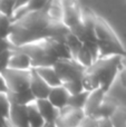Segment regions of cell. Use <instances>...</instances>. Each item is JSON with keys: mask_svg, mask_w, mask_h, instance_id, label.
Here are the masks:
<instances>
[{"mask_svg": "<svg viewBox=\"0 0 126 127\" xmlns=\"http://www.w3.org/2000/svg\"><path fill=\"white\" fill-rule=\"evenodd\" d=\"M50 20L46 10L26 13L25 16L12 20L8 41L11 47H20L27 44L48 38V26Z\"/></svg>", "mask_w": 126, "mask_h": 127, "instance_id": "6da1fadb", "label": "cell"}, {"mask_svg": "<svg viewBox=\"0 0 126 127\" xmlns=\"http://www.w3.org/2000/svg\"><path fill=\"white\" fill-rule=\"evenodd\" d=\"M122 56L98 58L88 69L85 70L83 77L85 92L89 93L100 88L108 94L122 69Z\"/></svg>", "mask_w": 126, "mask_h": 127, "instance_id": "7a4b0ae2", "label": "cell"}, {"mask_svg": "<svg viewBox=\"0 0 126 127\" xmlns=\"http://www.w3.org/2000/svg\"><path fill=\"white\" fill-rule=\"evenodd\" d=\"M31 70L7 69L2 72L8 88V94H18L29 89Z\"/></svg>", "mask_w": 126, "mask_h": 127, "instance_id": "3957f363", "label": "cell"}, {"mask_svg": "<svg viewBox=\"0 0 126 127\" xmlns=\"http://www.w3.org/2000/svg\"><path fill=\"white\" fill-rule=\"evenodd\" d=\"M54 68L62 81V85L67 81L83 79L85 74V69L80 67L74 59L58 60L54 65Z\"/></svg>", "mask_w": 126, "mask_h": 127, "instance_id": "277c9868", "label": "cell"}, {"mask_svg": "<svg viewBox=\"0 0 126 127\" xmlns=\"http://www.w3.org/2000/svg\"><path fill=\"white\" fill-rule=\"evenodd\" d=\"M94 32H95L96 41L99 42V44H107L118 47V48H124L122 41L117 37V35L113 30V28L109 26V24L103 18L98 17V16H96L95 18Z\"/></svg>", "mask_w": 126, "mask_h": 127, "instance_id": "5b68a950", "label": "cell"}, {"mask_svg": "<svg viewBox=\"0 0 126 127\" xmlns=\"http://www.w3.org/2000/svg\"><path fill=\"white\" fill-rule=\"evenodd\" d=\"M99 58V50H98V42L97 41H91L83 44V47L76 57L74 58L76 63L83 67L85 70L88 69L96 60Z\"/></svg>", "mask_w": 126, "mask_h": 127, "instance_id": "8992f818", "label": "cell"}, {"mask_svg": "<svg viewBox=\"0 0 126 127\" xmlns=\"http://www.w3.org/2000/svg\"><path fill=\"white\" fill-rule=\"evenodd\" d=\"M85 116L82 109H75L69 106L59 110L55 121L56 127H79L83 117Z\"/></svg>", "mask_w": 126, "mask_h": 127, "instance_id": "52a82bcc", "label": "cell"}, {"mask_svg": "<svg viewBox=\"0 0 126 127\" xmlns=\"http://www.w3.org/2000/svg\"><path fill=\"white\" fill-rule=\"evenodd\" d=\"M50 88L39 75L36 72L35 69L30 71V81H29V90L31 92L35 99H47L50 92Z\"/></svg>", "mask_w": 126, "mask_h": 127, "instance_id": "ba28073f", "label": "cell"}, {"mask_svg": "<svg viewBox=\"0 0 126 127\" xmlns=\"http://www.w3.org/2000/svg\"><path fill=\"white\" fill-rule=\"evenodd\" d=\"M106 93L103 89L98 88V89H95L93 92L88 93V96H87V100L86 104L84 106V114L86 116H94L95 117L97 110L99 109L100 105L103 104V101L106 98Z\"/></svg>", "mask_w": 126, "mask_h": 127, "instance_id": "9c48e42d", "label": "cell"}, {"mask_svg": "<svg viewBox=\"0 0 126 127\" xmlns=\"http://www.w3.org/2000/svg\"><path fill=\"white\" fill-rule=\"evenodd\" d=\"M7 123L12 127H29L27 106L11 104L10 113H9Z\"/></svg>", "mask_w": 126, "mask_h": 127, "instance_id": "30bf717a", "label": "cell"}, {"mask_svg": "<svg viewBox=\"0 0 126 127\" xmlns=\"http://www.w3.org/2000/svg\"><path fill=\"white\" fill-rule=\"evenodd\" d=\"M8 69L13 70H31L32 65L28 56L22 51H19L15 48L10 49V57H9Z\"/></svg>", "mask_w": 126, "mask_h": 127, "instance_id": "8fae6325", "label": "cell"}, {"mask_svg": "<svg viewBox=\"0 0 126 127\" xmlns=\"http://www.w3.org/2000/svg\"><path fill=\"white\" fill-rule=\"evenodd\" d=\"M69 97H70L69 93L65 89L64 86L60 85V86H57V87L50 88V92H49V95H48V97H47V99H48L49 103H50L56 109L60 110L68 105Z\"/></svg>", "mask_w": 126, "mask_h": 127, "instance_id": "7c38bea8", "label": "cell"}, {"mask_svg": "<svg viewBox=\"0 0 126 127\" xmlns=\"http://www.w3.org/2000/svg\"><path fill=\"white\" fill-rule=\"evenodd\" d=\"M35 105L46 123H55L59 110L56 109L48 99H37L35 100Z\"/></svg>", "mask_w": 126, "mask_h": 127, "instance_id": "4fadbf2b", "label": "cell"}, {"mask_svg": "<svg viewBox=\"0 0 126 127\" xmlns=\"http://www.w3.org/2000/svg\"><path fill=\"white\" fill-rule=\"evenodd\" d=\"M35 70L49 87L53 88L62 85V81H60L59 77H58L54 67H39V68H35Z\"/></svg>", "mask_w": 126, "mask_h": 127, "instance_id": "5bb4252c", "label": "cell"}, {"mask_svg": "<svg viewBox=\"0 0 126 127\" xmlns=\"http://www.w3.org/2000/svg\"><path fill=\"white\" fill-rule=\"evenodd\" d=\"M49 1H50V0H30V1L27 3L26 7H24V8H21V9H18V10L13 11L12 20L22 17V16H25L26 13L44 10V9L47 7V4H48Z\"/></svg>", "mask_w": 126, "mask_h": 127, "instance_id": "9a60e30c", "label": "cell"}, {"mask_svg": "<svg viewBox=\"0 0 126 127\" xmlns=\"http://www.w3.org/2000/svg\"><path fill=\"white\" fill-rule=\"evenodd\" d=\"M46 15L50 21H58L63 22L64 19V8L59 0H50L45 8Z\"/></svg>", "mask_w": 126, "mask_h": 127, "instance_id": "2e32d148", "label": "cell"}, {"mask_svg": "<svg viewBox=\"0 0 126 127\" xmlns=\"http://www.w3.org/2000/svg\"><path fill=\"white\" fill-rule=\"evenodd\" d=\"M118 103L113 99L109 98H105V100L103 101V104L100 105L99 109L97 110L95 117L96 118H111L113 116V114L115 113V110L118 107Z\"/></svg>", "mask_w": 126, "mask_h": 127, "instance_id": "e0dca14e", "label": "cell"}, {"mask_svg": "<svg viewBox=\"0 0 126 127\" xmlns=\"http://www.w3.org/2000/svg\"><path fill=\"white\" fill-rule=\"evenodd\" d=\"M8 97L11 104H16V105L20 106H28L30 104L35 103L36 100L29 89L26 92L18 93V94H8Z\"/></svg>", "mask_w": 126, "mask_h": 127, "instance_id": "ac0fdd59", "label": "cell"}, {"mask_svg": "<svg viewBox=\"0 0 126 127\" xmlns=\"http://www.w3.org/2000/svg\"><path fill=\"white\" fill-rule=\"evenodd\" d=\"M27 114H28V124L29 127H44L46 122L39 114L35 103L27 106Z\"/></svg>", "mask_w": 126, "mask_h": 127, "instance_id": "d6986e66", "label": "cell"}, {"mask_svg": "<svg viewBox=\"0 0 126 127\" xmlns=\"http://www.w3.org/2000/svg\"><path fill=\"white\" fill-rule=\"evenodd\" d=\"M64 44L66 45L67 49L69 50V53H70L73 59L76 57V55L78 54V51H79L80 48L83 47V41L77 37V36H75L71 32H69L68 35L64 38Z\"/></svg>", "mask_w": 126, "mask_h": 127, "instance_id": "ffe728a7", "label": "cell"}, {"mask_svg": "<svg viewBox=\"0 0 126 127\" xmlns=\"http://www.w3.org/2000/svg\"><path fill=\"white\" fill-rule=\"evenodd\" d=\"M87 96H88V92H82L79 94H76V95H71L69 97V100H68V105L69 107L71 108H75V109H84V106L86 104L87 100Z\"/></svg>", "mask_w": 126, "mask_h": 127, "instance_id": "44dd1931", "label": "cell"}, {"mask_svg": "<svg viewBox=\"0 0 126 127\" xmlns=\"http://www.w3.org/2000/svg\"><path fill=\"white\" fill-rule=\"evenodd\" d=\"M11 26H12V18L0 13V40L7 39L10 35Z\"/></svg>", "mask_w": 126, "mask_h": 127, "instance_id": "7402d4cb", "label": "cell"}, {"mask_svg": "<svg viewBox=\"0 0 126 127\" xmlns=\"http://www.w3.org/2000/svg\"><path fill=\"white\" fill-rule=\"evenodd\" d=\"M11 103L9 100L8 94H1L0 93V119L8 121L9 113H10Z\"/></svg>", "mask_w": 126, "mask_h": 127, "instance_id": "603a6c76", "label": "cell"}, {"mask_svg": "<svg viewBox=\"0 0 126 127\" xmlns=\"http://www.w3.org/2000/svg\"><path fill=\"white\" fill-rule=\"evenodd\" d=\"M63 86L65 87V89L69 93V95H76L79 93L84 92V86H83V79H78V80H71L64 83Z\"/></svg>", "mask_w": 126, "mask_h": 127, "instance_id": "cb8c5ba5", "label": "cell"}, {"mask_svg": "<svg viewBox=\"0 0 126 127\" xmlns=\"http://www.w3.org/2000/svg\"><path fill=\"white\" fill-rule=\"evenodd\" d=\"M16 0H0V13L12 18Z\"/></svg>", "mask_w": 126, "mask_h": 127, "instance_id": "d4e9b609", "label": "cell"}, {"mask_svg": "<svg viewBox=\"0 0 126 127\" xmlns=\"http://www.w3.org/2000/svg\"><path fill=\"white\" fill-rule=\"evenodd\" d=\"M9 57H10V49L0 54V74H2L4 70L8 69Z\"/></svg>", "mask_w": 126, "mask_h": 127, "instance_id": "484cf974", "label": "cell"}, {"mask_svg": "<svg viewBox=\"0 0 126 127\" xmlns=\"http://www.w3.org/2000/svg\"><path fill=\"white\" fill-rule=\"evenodd\" d=\"M97 126V118L94 116H86L83 117L79 127H96Z\"/></svg>", "mask_w": 126, "mask_h": 127, "instance_id": "4316f807", "label": "cell"}, {"mask_svg": "<svg viewBox=\"0 0 126 127\" xmlns=\"http://www.w3.org/2000/svg\"><path fill=\"white\" fill-rule=\"evenodd\" d=\"M118 76H120V78H121V83H122L123 87L126 88V55L122 59V69H121Z\"/></svg>", "mask_w": 126, "mask_h": 127, "instance_id": "83f0119b", "label": "cell"}, {"mask_svg": "<svg viewBox=\"0 0 126 127\" xmlns=\"http://www.w3.org/2000/svg\"><path fill=\"white\" fill-rule=\"evenodd\" d=\"M96 127H114L111 118H97V126Z\"/></svg>", "mask_w": 126, "mask_h": 127, "instance_id": "f1b7e54d", "label": "cell"}, {"mask_svg": "<svg viewBox=\"0 0 126 127\" xmlns=\"http://www.w3.org/2000/svg\"><path fill=\"white\" fill-rule=\"evenodd\" d=\"M11 49V45L9 44V41L7 39H1L0 40V54H2L3 51Z\"/></svg>", "mask_w": 126, "mask_h": 127, "instance_id": "f546056e", "label": "cell"}, {"mask_svg": "<svg viewBox=\"0 0 126 127\" xmlns=\"http://www.w3.org/2000/svg\"><path fill=\"white\" fill-rule=\"evenodd\" d=\"M0 93L1 94H8V88H7V84L4 80L2 74H0Z\"/></svg>", "mask_w": 126, "mask_h": 127, "instance_id": "4dcf8cb0", "label": "cell"}, {"mask_svg": "<svg viewBox=\"0 0 126 127\" xmlns=\"http://www.w3.org/2000/svg\"><path fill=\"white\" fill-rule=\"evenodd\" d=\"M30 1V0H16V3H15V10H18V9H21L24 7L27 6V3Z\"/></svg>", "mask_w": 126, "mask_h": 127, "instance_id": "1f68e13d", "label": "cell"}, {"mask_svg": "<svg viewBox=\"0 0 126 127\" xmlns=\"http://www.w3.org/2000/svg\"><path fill=\"white\" fill-rule=\"evenodd\" d=\"M44 127H56L55 123H46L44 125Z\"/></svg>", "mask_w": 126, "mask_h": 127, "instance_id": "d6a6232c", "label": "cell"}, {"mask_svg": "<svg viewBox=\"0 0 126 127\" xmlns=\"http://www.w3.org/2000/svg\"><path fill=\"white\" fill-rule=\"evenodd\" d=\"M6 125V121H0V127H4Z\"/></svg>", "mask_w": 126, "mask_h": 127, "instance_id": "836d02e7", "label": "cell"}, {"mask_svg": "<svg viewBox=\"0 0 126 127\" xmlns=\"http://www.w3.org/2000/svg\"><path fill=\"white\" fill-rule=\"evenodd\" d=\"M4 127H12V126H11V125H9V124L6 122V125H4Z\"/></svg>", "mask_w": 126, "mask_h": 127, "instance_id": "e575fe53", "label": "cell"}, {"mask_svg": "<svg viewBox=\"0 0 126 127\" xmlns=\"http://www.w3.org/2000/svg\"><path fill=\"white\" fill-rule=\"evenodd\" d=\"M0 121H2V119H0Z\"/></svg>", "mask_w": 126, "mask_h": 127, "instance_id": "d590c367", "label": "cell"}]
</instances>
